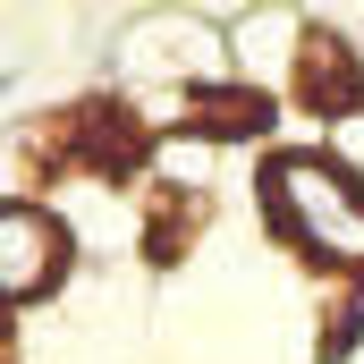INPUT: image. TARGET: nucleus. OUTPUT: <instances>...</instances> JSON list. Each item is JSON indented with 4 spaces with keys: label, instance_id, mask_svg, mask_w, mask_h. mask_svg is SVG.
<instances>
[{
    "label": "nucleus",
    "instance_id": "nucleus-1",
    "mask_svg": "<svg viewBox=\"0 0 364 364\" xmlns=\"http://www.w3.org/2000/svg\"><path fill=\"white\" fill-rule=\"evenodd\" d=\"M263 212L296 255H322V263H348L364 272V186L322 161V153H279L272 178H263Z\"/></svg>",
    "mask_w": 364,
    "mask_h": 364
},
{
    "label": "nucleus",
    "instance_id": "nucleus-5",
    "mask_svg": "<svg viewBox=\"0 0 364 364\" xmlns=\"http://www.w3.org/2000/svg\"><path fill=\"white\" fill-rule=\"evenodd\" d=\"M186 127L195 136H263L272 127V102L263 93H186Z\"/></svg>",
    "mask_w": 364,
    "mask_h": 364
},
{
    "label": "nucleus",
    "instance_id": "nucleus-3",
    "mask_svg": "<svg viewBox=\"0 0 364 364\" xmlns=\"http://www.w3.org/2000/svg\"><path fill=\"white\" fill-rule=\"evenodd\" d=\"M51 161H68V170H93V178H127V170L144 161V127H136L127 110H110V102H93V110H68V127H60Z\"/></svg>",
    "mask_w": 364,
    "mask_h": 364
},
{
    "label": "nucleus",
    "instance_id": "nucleus-2",
    "mask_svg": "<svg viewBox=\"0 0 364 364\" xmlns=\"http://www.w3.org/2000/svg\"><path fill=\"white\" fill-rule=\"evenodd\" d=\"M60 272H68V229L51 212H34V203H9L0 212V296L26 305V296H43Z\"/></svg>",
    "mask_w": 364,
    "mask_h": 364
},
{
    "label": "nucleus",
    "instance_id": "nucleus-4",
    "mask_svg": "<svg viewBox=\"0 0 364 364\" xmlns=\"http://www.w3.org/2000/svg\"><path fill=\"white\" fill-rule=\"evenodd\" d=\"M296 93H305V110H322V119L356 110V102H364V77H356V60H348V43L314 34L305 60H296Z\"/></svg>",
    "mask_w": 364,
    "mask_h": 364
}]
</instances>
